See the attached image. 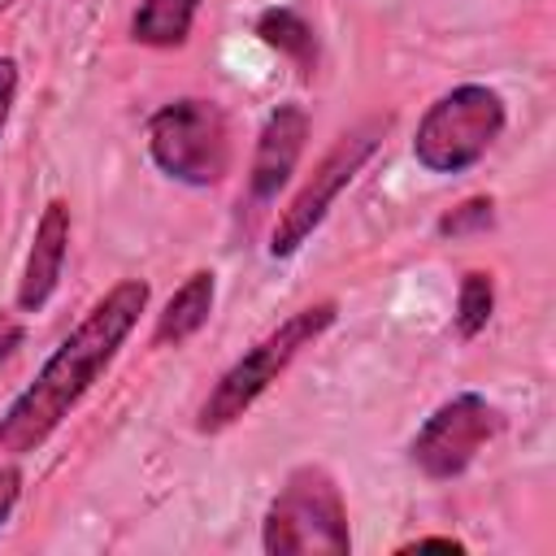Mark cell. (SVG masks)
<instances>
[{
  "label": "cell",
  "instance_id": "6da1fadb",
  "mask_svg": "<svg viewBox=\"0 0 556 556\" xmlns=\"http://www.w3.org/2000/svg\"><path fill=\"white\" fill-rule=\"evenodd\" d=\"M143 308H148V282L143 278L113 282L87 308V317L39 365L35 382L0 413V452L4 456H26L52 439V430L78 408V400L113 365L117 348L130 339Z\"/></svg>",
  "mask_w": 556,
  "mask_h": 556
},
{
  "label": "cell",
  "instance_id": "7a4b0ae2",
  "mask_svg": "<svg viewBox=\"0 0 556 556\" xmlns=\"http://www.w3.org/2000/svg\"><path fill=\"white\" fill-rule=\"evenodd\" d=\"M334 317H339V304H334V300H317V304H308V308H295L282 326H274L261 343H252V348L217 378V387L204 395L200 417H195V430H200V434H217V430L235 426V421L269 391V382H274L308 343H317V339L334 326Z\"/></svg>",
  "mask_w": 556,
  "mask_h": 556
},
{
  "label": "cell",
  "instance_id": "3957f363",
  "mask_svg": "<svg viewBox=\"0 0 556 556\" xmlns=\"http://www.w3.org/2000/svg\"><path fill=\"white\" fill-rule=\"evenodd\" d=\"M261 547L269 556H348L352 530L334 478L321 465L287 473L261 521Z\"/></svg>",
  "mask_w": 556,
  "mask_h": 556
},
{
  "label": "cell",
  "instance_id": "277c9868",
  "mask_svg": "<svg viewBox=\"0 0 556 556\" xmlns=\"http://www.w3.org/2000/svg\"><path fill=\"white\" fill-rule=\"evenodd\" d=\"M504 122L508 113L500 91L482 83H460L421 113L413 135V156L430 174H465L495 148V139L504 135Z\"/></svg>",
  "mask_w": 556,
  "mask_h": 556
},
{
  "label": "cell",
  "instance_id": "5b68a950",
  "mask_svg": "<svg viewBox=\"0 0 556 556\" xmlns=\"http://www.w3.org/2000/svg\"><path fill=\"white\" fill-rule=\"evenodd\" d=\"M152 165L182 187H217L230 169V130L213 100L182 96L148 117Z\"/></svg>",
  "mask_w": 556,
  "mask_h": 556
},
{
  "label": "cell",
  "instance_id": "8992f818",
  "mask_svg": "<svg viewBox=\"0 0 556 556\" xmlns=\"http://www.w3.org/2000/svg\"><path fill=\"white\" fill-rule=\"evenodd\" d=\"M378 143H382V122H365V126H356V130L334 139V148L313 165V174L300 182L291 204L278 213V222L269 230V256L274 261L295 256L313 239V230L326 222V213L339 200V191L365 169V161L378 152Z\"/></svg>",
  "mask_w": 556,
  "mask_h": 556
},
{
  "label": "cell",
  "instance_id": "52a82bcc",
  "mask_svg": "<svg viewBox=\"0 0 556 556\" xmlns=\"http://www.w3.org/2000/svg\"><path fill=\"white\" fill-rule=\"evenodd\" d=\"M500 426H504V417L486 395L460 391V395L443 400L421 421V430L408 443V460L426 478L447 482V478H456V473H465L473 465V456L500 434Z\"/></svg>",
  "mask_w": 556,
  "mask_h": 556
},
{
  "label": "cell",
  "instance_id": "ba28073f",
  "mask_svg": "<svg viewBox=\"0 0 556 556\" xmlns=\"http://www.w3.org/2000/svg\"><path fill=\"white\" fill-rule=\"evenodd\" d=\"M304 139H308L304 104H278L265 117V126L256 135V152H252V174H248L252 200H274L291 182L300 152H304Z\"/></svg>",
  "mask_w": 556,
  "mask_h": 556
},
{
  "label": "cell",
  "instance_id": "9c48e42d",
  "mask_svg": "<svg viewBox=\"0 0 556 556\" xmlns=\"http://www.w3.org/2000/svg\"><path fill=\"white\" fill-rule=\"evenodd\" d=\"M65 252H70V204L65 200H48L39 222H35V239L22 265V282H17V308L22 313H39L65 269Z\"/></svg>",
  "mask_w": 556,
  "mask_h": 556
},
{
  "label": "cell",
  "instance_id": "30bf717a",
  "mask_svg": "<svg viewBox=\"0 0 556 556\" xmlns=\"http://www.w3.org/2000/svg\"><path fill=\"white\" fill-rule=\"evenodd\" d=\"M213 295H217L213 269H195V274L165 300V308L156 313L152 343H156V348H178V343H187L195 330H204V321L213 317Z\"/></svg>",
  "mask_w": 556,
  "mask_h": 556
},
{
  "label": "cell",
  "instance_id": "8fae6325",
  "mask_svg": "<svg viewBox=\"0 0 556 556\" xmlns=\"http://www.w3.org/2000/svg\"><path fill=\"white\" fill-rule=\"evenodd\" d=\"M200 0H139L130 17V39L148 48H178L191 35Z\"/></svg>",
  "mask_w": 556,
  "mask_h": 556
},
{
  "label": "cell",
  "instance_id": "7c38bea8",
  "mask_svg": "<svg viewBox=\"0 0 556 556\" xmlns=\"http://www.w3.org/2000/svg\"><path fill=\"white\" fill-rule=\"evenodd\" d=\"M256 35L269 48H278L282 56H291L300 65V74H313V65H317V35H313V26L295 9H265L256 17Z\"/></svg>",
  "mask_w": 556,
  "mask_h": 556
},
{
  "label": "cell",
  "instance_id": "4fadbf2b",
  "mask_svg": "<svg viewBox=\"0 0 556 556\" xmlns=\"http://www.w3.org/2000/svg\"><path fill=\"white\" fill-rule=\"evenodd\" d=\"M491 308H495V282H491V274L469 269L460 278V291H456V313H452L456 317V334L460 339L482 334L486 321H491Z\"/></svg>",
  "mask_w": 556,
  "mask_h": 556
},
{
  "label": "cell",
  "instance_id": "5bb4252c",
  "mask_svg": "<svg viewBox=\"0 0 556 556\" xmlns=\"http://www.w3.org/2000/svg\"><path fill=\"white\" fill-rule=\"evenodd\" d=\"M491 222H495V200H491V195H469V200H460L452 213H443L434 230H439L443 239H460V235L491 230Z\"/></svg>",
  "mask_w": 556,
  "mask_h": 556
},
{
  "label": "cell",
  "instance_id": "9a60e30c",
  "mask_svg": "<svg viewBox=\"0 0 556 556\" xmlns=\"http://www.w3.org/2000/svg\"><path fill=\"white\" fill-rule=\"evenodd\" d=\"M13 100H17V61L13 56H0V135L13 117Z\"/></svg>",
  "mask_w": 556,
  "mask_h": 556
},
{
  "label": "cell",
  "instance_id": "2e32d148",
  "mask_svg": "<svg viewBox=\"0 0 556 556\" xmlns=\"http://www.w3.org/2000/svg\"><path fill=\"white\" fill-rule=\"evenodd\" d=\"M17 495H22V469L17 465H0V526L9 521Z\"/></svg>",
  "mask_w": 556,
  "mask_h": 556
},
{
  "label": "cell",
  "instance_id": "e0dca14e",
  "mask_svg": "<svg viewBox=\"0 0 556 556\" xmlns=\"http://www.w3.org/2000/svg\"><path fill=\"white\" fill-rule=\"evenodd\" d=\"M413 547H443V552H460V543H456V539H439V534H430V539H417Z\"/></svg>",
  "mask_w": 556,
  "mask_h": 556
}]
</instances>
